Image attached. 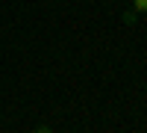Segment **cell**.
<instances>
[{"label":"cell","instance_id":"6da1fadb","mask_svg":"<svg viewBox=\"0 0 147 133\" xmlns=\"http://www.w3.org/2000/svg\"><path fill=\"white\" fill-rule=\"evenodd\" d=\"M138 12H147V0H132V6L124 12V24H136Z\"/></svg>","mask_w":147,"mask_h":133},{"label":"cell","instance_id":"7a4b0ae2","mask_svg":"<svg viewBox=\"0 0 147 133\" xmlns=\"http://www.w3.org/2000/svg\"><path fill=\"white\" fill-rule=\"evenodd\" d=\"M32 133H53V130H50V127H47V124H38V127H35Z\"/></svg>","mask_w":147,"mask_h":133}]
</instances>
